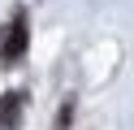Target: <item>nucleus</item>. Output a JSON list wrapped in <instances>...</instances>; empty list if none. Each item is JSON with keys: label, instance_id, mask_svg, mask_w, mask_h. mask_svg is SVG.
Listing matches in <instances>:
<instances>
[{"label": "nucleus", "instance_id": "7ed1b4c3", "mask_svg": "<svg viewBox=\"0 0 134 130\" xmlns=\"http://www.w3.org/2000/svg\"><path fill=\"white\" fill-rule=\"evenodd\" d=\"M69 117H74V104H65V108H61V117H56V126L65 130V126H69Z\"/></svg>", "mask_w": 134, "mask_h": 130}, {"label": "nucleus", "instance_id": "f03ea898", "mask_svg": "<svg viewBox=\"0 0 134 130\" xmlns=\"http://www.w3.org/2000/svg\"><path fill=\"white\" fill-rule=\"evenodd\" d=\"M22 104H26V95H22V91L0 95V130H18V121H22Z\"/></svg>", "mask_w": 134, "mask_h": 130}, {"label": "nucleus", "instance_id": "f257e3e1", "mask_svg": "<svg viewBox=\"0 0 134 130\" xmlns=\"http://www.w3.org/2000/svg\"><path fill=\"white\" fill-rule=\"evenodd\" d=\"M26 39H30V30H26V13H13L9 26L0 30V61H4V65H18L22 52H26Z\"/></svg>", "mask_w": 134, "mask_h": 130}]
</instances>
